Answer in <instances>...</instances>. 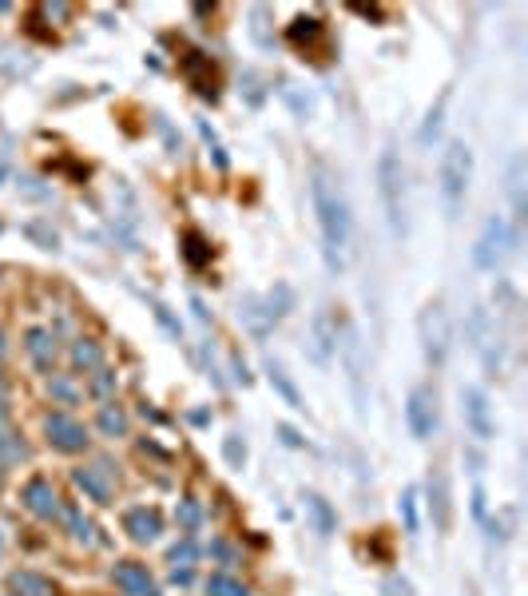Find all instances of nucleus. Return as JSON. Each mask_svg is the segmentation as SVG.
Wrapping results in <instances>:
<instances>
[{
	"mask_svg": "<svg viewBox=\"0 0 528 596\" xmlns=\"http://www.w3.org/2000/svg\"><path fill=\"white\" fill-rule=\"evenodd\" d=\"M72 485H76L88 501H96V505H111V501H116V470H111L108 462L72 470Z\"/></svg>",
	"mask_w": 528,
	"mask_h": 596,
	"instance_id": "8",
	"label": "nucleus"
},
{
	"mask_svg": "<svg viewBox=\"0 0 528 596\" xmlns=\"http://www.w3.org/2000/svg\"><path fill=\"white\" fill-rule=\"evenodd\" d=\"M195 561H199V545H195L191 537H183L179 545H171V553H167V565L171 568H191Z\"/></svg>",
	"mask_w": 528,
	"mask_h": 596,
	"instance_id": "32",
	"label": "nucleus"
},
{
	"mask_svg": "<svg viewBox=\"0 0 528 596\" xmlns=\"http://www.w3.org/2000/svg\"><path fill=\"white\" fill-rule=\"evenodd\" d=\"M524 171H528V163H524V155H513V163H508V199H513V219L521 223L524 219V211H528V203H524Z\"/></svg>",
	"mask_w": 528,
	"mask_h": 596,
	"instance_id": "24",
	"label": "nucleus"
},
{
	"mask_svg": "<svg viewBox=\"0 0 528 596\" xmlns=\"http://www.w3.org/2000/svg\"><path fill=\"white\" fill-rule=\"evenodd\" d=\"M151 310H155V323H160V326L167 330V334H171L175 342H179V338H183V326H179V318H171V310H167L163 302H151Z\"/></svg>",
	"mask_w": 528,
	"mask_h": 596,
	"instance_id": "38",
	"label": "nucleus"
},
{
	"mask_svg": "<svg viewBox=\"0 0 528 596\" xmlns=\"http://www.w3.org/2000/svg\"><path fill=\"white\" fill-rule=\"evenodd\" d=\"M175 517H179V529H183V533H195V529L203 525V509H199V501H195V497H183V501H179V509H175Z\"/></svg>",
	"mask_w": 528,
	"mask_h": 596,
	"instance_id": "34",
	"label": "nucleus"
},
{
	"mask_svg": "<svg viewBox=\"0 0 528 596\" xmlns=\"http://www.w3.org/2000/svg\"><path fill=\"white\" fill-rule=\"evenodd\" d=\"M21 505L32 513V517L40 521H60V509H64V497L56 493V485L48 481V477H28L24 489H21Z\"/></svg>",
	"mask_w": 528,
	"mask_h": 596,
	"instance_id": "9",
	"label": "nucleus"
},
{
	"mask_svg": "<svg viewBox=\"0 0 528 596\" xmlns=\"http://www.w3.org/2000/svg\"><path fill=\"white\" fill-rule=\"evenodd\" d=\"M263 302H266V310H271V318L278 323V318H286L294 310V290L286 287V282H274V290H266Z\"/></svg>",
	"mask_w": 528,
	"mask_h": 596,
	"instance_id": "29",
	"label": "nucleus"
},
{
	"mask_svg": "<svg viewBox=\"0 0 528 596\" xmlns=\"http://www.w3.org/2000/svg\"><path fill=\"white\" fill-rule=\"evenodd\" d=\"M183 259H187L191 267H207V263H211V246H207V238H203L199 231L183 235Z\"/></svg>",
	"mask_w": 528,
	"mask_h": 596,
	"instance_id": "30",
	"label": "nucleus"
},
{
	"mask_svg": "<svg viewBox=\"0 0 528 596\" xmlns=\"http://www.w3.org/2000/svg\"><path fill=\"white\" fill-rule=\"evenodd\" d=\"M306 513H310L314 529H318V537H333L338 533V513L330 509V501L322 497V493H306Z\"/></svg>",
	"mask_w": 528,
	"mask_h": 596,
	"instance_id": "22",
	"label": "nucleus"
},
{
	"mask_svg": "<svg viewBox=\"0 0 528 596\" xmlns=\"http://www.w3.org/2000/svg\"><path fill=\"white\" fill-rule=\"evenodd\" d=\"M203 589H207V596H250L247 584L238 581V576H230V573H211Z\"/></svg>",
	"mask_w": 528,
	"mask_h": 596,
	"instance_id": "28",
	"label": "nucleus"
},
{
	"mask_svg": "<svg viewBox=\"0 0 528 596\" xmlns=\"http://www.w3.org/2000/svg\"><path fill=\"white\" fill-rule=\"evenodd\" d=\"M0 457H4V462H24L28 457V445L16 437V429L8 426L4 414H0Z\"/></svg>",
	"mask_w": 528,
	"mask_h": 596,
	"instance_id": "27",
	"label": "nucleus"
},
{
	"mask_svg": "<svg viewBox=\"0 0 528 596\" xmlns=\"http://www.w3.org/2000/svg\"><path fill=\"white\" fill-rule=\"evenodd\" d=\"M333 350H338V326H333L330 310L318 307V310H314V318H310V354H314V362H318V366H326L333 358Z\"/></svg>",
	"mask_w": 528,
	"mask_h": 596,
	"instance_id": "15",
	"label": "nucleus"
},
{
	"mask_svg": "<svg viewBox=\"0 0 528 596\" xmlns=\"http://www.w3.org/2000/svg\"><path fill=\"white\" fill-rule=\"evenodd\" d=\"M469 183H472V148L465 140H449L437 168V191H441V207L449 223H457L461 211H465Z\"/></svg>",
	"mask_w": 528,
	"mask_h": 596,
	"instance_id": "2",
	"label": "nucleus"
},
{
	"mask_svg": "<svg viewBox=\"0 0 528 596\" xmlns=\"http://www.w3.org/2000/svg\"><path fill=\"white\" fill-rule=\"evenodd\" d=\"M8 589L16 596H60L56 581H48L44 573H32V568H21V573L8 576Z\"/></svg>",
	"mask_w": 528,
	"mask_h": 596,
	"instance_id": "19",
	"label": "nucleus"
},
{
	"mask_svg": "<svg viewBox=\"0 0 528 596\" xmlns=\"http://www.w3.org/2000/svg\"><path fill=\"white\" fill-rule=\"evenodd\" d=\"M377 195H382L385 207V223L394 238L410 235V207H405V163L397 155L394 143H385L382 155H377Z\"/></svg>",
	"mask_w": 528,
	"mask_h": 596,
	"instance_id": "3",
	"label": "nucleus"
},
{
	"mask_svg": "<svg viewBox=\"0 0 528 596\" xmlns=\"http://www.w3.org/2000/svg\"><path fill=\"white\" fill-rule=\"evenodd\" d=\"M397 509H402V517H405V533L417 537V529H421V521H417V489H405Z\"/></svg>",
	"mask_w": 528,
	"mask_h": 596,
	"instance_id": "36",
	"label": "nucleus"
},
{
	"mask_svg": "<svg viewBox=\"0 0 528 596\" xmlns=\"http://www.w3.org/2000/svg\"><path fill=\"white\" fill-rule=\"evenodd\" d=\"M314 215H318V231H322V259H326L330 274L346 271V246H350V207L342 195L338 179L326 168H314Z\"/></svg>",
	"mask_w": 528,
	"mask_h": 596,
	"instance_id": "1",
	"label": "nucleus"
},
{
	"mask_svg": "<svg viewBox=\"0 0 528 596\" xmlns=\"http://www.w3.org/2000/svg\"><path fill=\"white\" fill-rule=\"evenodd\" d=\"M24 350L28 358H32V366L36 370H44V374H56V334L52 330H44V326H32L24 334Z\"/></svg>",
	"mask_w": 528,
	"mask_h": 596,
	"instance_id": "17",
	"label": "nucleus"
},
{
	"mask_svg": "<svg viewBox=\"0 0 528 596\" xmlns=\"http://www.w3.org/2000/svg\"><path fill=\"white\" fill-rule=\"evenodd\" d=\"M461 418H465L469 434L477 442H489L493 437V410H489V393L480 386H461Z\"/></svg>",
	"mask_w": 528,
	"mask_h": 596,
	"instance_id": "10",
	"label": "nucleus"
},
{
	"mask_svg": "<svg viewBox=\"0 0 528 596\" xmlns=\"http://www.w3.org/2000/svg\"><path fill=\"white\" fill-rule=\"evenodd\" d=\"M171 581L175 584H191V568H171Z\"/></svg>",
	"mask_w": 528,
	"mask_h": 596,
	"instance_id": "43",
	"label": "nucleus"
},
{
	"mask_svg": "<svg viewBox=\"0 0 528 596\" xmlns=\"http://www.w3.org/2000/svg\"><path fill=\"white\" fill-rule=\"evenodd\" d=\"M342 342H338V350H342V362H346V382H350V393H354V410H358V418H366V362H361V338H358V330L350 326V323H342Z\"/></svg>",
	"mask_w": 528,
	"mask_h": 596,
	"instance_id": "6",
	"label": "nucleus"
},
{
	"mask_svg": "<svg viewBox=\"0 0 528 596\" xmlns=\"http://www.w3.org/2000/svg\"><path fill=\"white\" fill-rule=\"evenodd\" d=\"M60 521H64V529H68L76 540H83V545H96V525H91V521L83 517L76 505H64L60 509Z\"/></svg>",
	"mask_w": 528,
	"mask_h": 596,
	"instance_id": "25",
	"label": "nucleus"
},
{
	"mask_svg": "<svg viewBox=\"0 0 528 596\" xmlns=\"http://www.w3.org/2000/svg\"><path fill=\"white\" fill-rule=\"evenodd\" d=\"M48 393L60 406H76L80 402V386L68 378V374H48Z\"/></svg>",
	"mask_w": 528,
	"mask_h": 596,
	"instance_id": "31",
	"label": "nucleus"
},
{
	"mask_svg": "<svg viewBox=\"0 0 528 596\" xmlns=\"http://www.w3.org/2000/svg\"><path fill=\"white\" fill-rule=\"evenodd\" d=\"M24 231H28V238H36V243L44 246V251H56V246H60V235H56V231H48V227H44V223H28Z\"/></svg>",
	"mask_w": 528,
	"mask_h": 596,
	"instance_id": "39",
	"label": "nucleus"
},
{
	"mask_svg": "<svg viewBox=\"0 0 528 596\" xmlns=\"http://www.w3.org/2000/svg\"><path fill=\"white\" fill-rule=\"evenodd\" d=\"M8 410V382H4V374H0V414Z\"/></svg>",
	"mask_w": 528,
	"mask_h": 596,
	"instance_id": "45",
	"label": "nucleus"
},
{
	"mask_svg": "<svg viewBox=\"0 0 528 596\" xmlns=\"http://www.w3.org/2000/svg\"><path fill=\"white\" fill-rule=\"evenodd\" d=\"M417 342H421V354L433 370L445 366V358H449V315H445L441 298H429L417 310Z\"/></svg>",
	"mask_w": 528,
	"mask_h": 596,
	"instance_id": "4",
	"label": "nucleus"
},
{
	"mask_svg": "<svg viewBox=\"0 0 528 596\" xmlns=\"http://www.w3.org/2000/svg\"><path fill=\"white\" fill-rule=\"evenodd\" d=\"M425 497H429V517L437 533H449L453 529V497H449V477H445L441 465L429 470V481H425Z\"/></svg>",
	"mask_w": 528,
	"mask_h": 596,
	"instance_id": "12",
	"label": "nucleus"
},
{
	"mask_svg": "<svg viewBox=\"0 0 528 596\" xmlns=\"http://www.w3.org/2000/svg\"><path fill=\"white\" fill-rule=\"evenodd\" d=\"M191 310H195V318H199V323H207V307H203V298H191Z\"/></svg>",
	"mask_w": 528,
	"mask_h": 596,
	"instance_id": "44",
	"label": "nucleus"
},
{
	"mask_svg": "<svg viewBox=\"0 0 528 596\" xmlns=\"http://www.w3.org/2000/svg\"><path fill=\"white\" fill-rule=\"evenodd\" d=\"M465 596H477V592H472V589H465Z\"/></svg>",
	"mask_w": 528,
	"mask_h": 596,
	"instance_id": "49",
	"label": "nucleus"
},
{
	"mask_svg": "<svg viewBox=\"0 0 528 596\" xmlns=\"http://www.w3.org/2000/svg\"><path fill=\"white\" fill-rule=\"evenodd\" d=\"M111 581H116V589L124 596H163L160 581H155V576L147 573V565H139V561H119L111 568Z\"/></svg>",
	"mask_w": 528,
	"mask_h": 596,
	"instance_id": "13",
	"label": "nucleus"
},
{
	"mask_svg": "<svg viewBox=\"0 0 528 596\" xmlns=\"http://www.w3.org/2000/svg\"><path fill=\"white\" fill-rule=\"evenodd\" d=\"M238 323H243L255 338H266L274 330V318H271V310H266V302L258 298V295H247L243 302H238Z\"/></svg>",
	"mask_w": 528,
	"mask_h": 596,
	"instance_id": "18",
	"label": "nucleus"
},
{
	"mask_svg": "<svg viewBox=\"0 0 528 596\" xmlns=\"http://www.w3.org/2000/svg\"><path fill=\"white\" fill-rule=\"evenodd\" d=\"M508 246V231H505V219L500 215H489L485 227H480L477 235V246H472V263H477L480 271H497L500 255H505Z\"/></svg>",
	"mask_w": 528,
	"mask_h": 596,
	"instance_id": "11",
	"label": "nucleus"
},
{
	"mask_svg": "<svg viewBox=\"0 0 528 596\" xmlns=\"http://www.w3.org/2000/svg\"><path fill=\"white\" fill-rule=\"evenodd\" d=\"M8 354V338H4V330H0V358Z\"/></svg>",
	"mask_w": 528,
	"mask_h": 596,
	"instance_id": "47",
	"label": "nucleus"
},
{
	"mask_svg": "<svg viewBox=\"0 0 528 596\" xmlns=\"http://www.w3.org/2000/svg\"><path fill=\"white\" fill-rule=\"evenodd\" d=\"M0 553H4V537H0Z\"/></svg>",
	"mask_w": 528,
	"mask_h": 596,
	"instance_id": "48",
	"label": "nucleus"
},
{
	"mask_svg": "<svg viewBox=\"0 0 528 596\" xmlns=\"http://www.w3.org/2000/svg\"><path fill=\"white\" fill-rule=\"evenodd\" d=\"M318 32H322V21H314V16H299V21L290 24V32H286V40L302 48V44H310Z\"/></svg>",
	"mask_w": 528,
	"mask_h": 596,
	"instance_id": "33",
	"label": "nucleus"
},
{
	"mask_svg": "<svg viewBox=\"0 0 528 596\" xmlns=\"http://www.w3.org/2000/svg\"><path fill=\"white\" fill-rule=\"evenodd\" d=\"M111 393H116V374L100 366V370H96V378H91V398L111 402Z\"/></svg>",
	"mask_w": 528,
	"mask_h": 596,
	"instance_id": "37",
	"label": "nucleus"
},
{
	"mask_svg": "<svg viewBox=\"0 0 528 596\" xmlns=\"http://www.w3.org/2000/svg\"><path fill=\"white\" fill-rule=\"evenodd\" d=\"M445 108H449V88L437 96V104L425 112V124H421V148H429L433 140L441 135V124H445Z\"/></svg>",
	"mask_w": 528,
	"mask_h": 596,
	"instance_id": "26",
	"label": "nucleus"
},
{
	"mask_svg": "<svg viewBox=\"0 0 528 596\" xmlns=\"http://www.w3.org/2000/svg\"><path fill=\"white\" fill-rule=\"evenodd\" d=\"M44 437H48V445L56 449V453H68V457L88 453V445H91L88 426H83L80 418L64 414V410H56V414L44 418Z\"/></svg>",
	"mask_w": 528,
	"mask_h": 596,
	"instance_id": "5",
	"label": "nucleus"
},
{
	"mask_svg": "<svg viewBox=\"0 0 528 596\" xmlns=\"http://www.w3.org/2000/svg\"><path fill=\"white\" fill-rule=\"evenodd\" d=\"M68 358H72V366H76L80 374H96L100 366H104V346H100L96 338H76Z\"/></svg>",
	"mask_w": 528,
	"mask_h": 596,
	"instance_id": "23",
	"label": "nucleus"
},
{
	"mask_svg": "<svg viewBox=\"0 0 528 596\" xmlns=\"http://www.w3.org/2000/svg\"><path fill=\"white\" fill-rule=\"evenodd\" d=\"M222 457H227L230 470H243V465H247V445H243V437H238V434L222 437Z\"/></svg>",
	"mask_w": 528,
	"mask_h": 596,
	"instance_id": "35",
	"label": "nucleus"
},
{
	"mask_svg": "<svg viewBox=\"0 0 528 596\" xmlns=\"http://www.w3.org/2000/svg\"><path fill=\"white\" fill-rule=\"evenodd\" d=\"M96 429H100L104 437H111V442H116V437H127V429H132V418H127V410L119 406L116 398H111V402H104V406H100Z\"/></svg>",
	"mask_w": 528,
	"mask_h": 596,
	"instance_id": "20",
	"label": "nucleus"
},
{
	"mask_svg": "<svg viewBox=\"0 0 528 596\" xmlns=\"http://www.w3.org/2000/svg\"><path fill=\"white\" fill-rule=\"evenodd\" d=\"M472 517H477L480 525H485V521H489V509H485V489H480V485H477V489H472Z\"/></svg>",
	"mask_w": 528,
	"mask_h": 596,
	"instance_id": "41",
	"label": "nucleus"
},
{
	"mask_svg": "<svg viewBox=\"0 0 528 596\" xmlns=\"http://www.w3.org/2000/svg\"><path fill=\"white\" fill-rule=\"evenodd\" d=\"M263 370H266V378H271V386L278 390V398H282V402H286V406H290V410H299V414H302V410H306V402H302L299 386H294V382H290V374H286L282 366L274 362V358H266V362H263Z\"/></svg>",
	"mask_w": 528,
	"mask_h": 596,
	"instance_id": "21",
	"label": "nucleus"
},
{
	"mask_svg": "<svg viewBox=\"0 0 528 596\" xmlns=\"http://www.w3.org/2000/svg\"><path fill=\"white\" fill-rule=\"evenodd\" d=\"M405 426L417 442H429L437 434V393L429 386H413L410 402H405Z\"/></svg>",
	"mask_w": 528,
	"mask_h": 596,
	"instance_id": "7",
	"label": "nucleus"
},
{
	"mask_svg": "<svg viewBox=\"0 0 528 596\" xmlns=\"http://www.w3.org/2000/svg\"><path fill=\"white\" fill-rule=\"evenodd\" d=\"M235 374H238V382H243V386H250V374H247V366L238 362V358H235Z\"/></svg>",
	"mask_w": 528,
	"mask_h": 596,
	"instance_id": "46",
	"label": "nucleus"
},
{
	"mask_svg": "<svg viewBox=\"0 0 528 596\" xmlns=\"http://www.w3.org/2000/svg\"><path fill=\"white\" fill-rule=\"evenodd\" d=\"M382 592H385V596H410V584L397 581V576H389V581L382 584Z\"/></svg>",
	"mask_w": 528,
	"mask_h": 596,
	"instance_id": "42",
	"label": "nucleus"
},
{
	"mask_svg": "<svg viewBox=\"0 0 528 596\" xmlns=\"http://www.w3.org/2000/svg\"><path fill=\"white\" fill-rule=\"evenodd\" d=\"M278 437H282V442L290 445V449H310V445H306V437H302V434H299V429H294V426H286V421H282V426H278Z\"/></svg>",
	"mask_w": 528,
	"mask_h": 596,
	"instance_id": "40",
	"label": "nucleus"
},
{
	"mask_svg": "<svg viewBox=\"0 0 528 596\" xmlns=\"http://www.w3.org/2000/svg\"><path fill=\"white\" fill-rule=\"evenodd\" d=\"M183 76L191 80V88L199 91V96L215 99L219 96V72L211 56H203V52H191V56H183Z\"/></svg>",
	"mask_w": 528,
	"mask_h": 596,
	"instance_id": "16",
	"label": "nucleus"
},
{
	"mask_svg": "<svg viewBox=\"0 0 528 596\" xmlns=\"http://www.w3.org/2000/svg\"><path fill=\"white\" fill-rule=\"evenodd\" d=\"M124 533L135 540V545H155L163 533V513L151 505H135L124 513Z\"/></svg>",
	"mask_w": 528,
	"mask_h": 596,
	"instance_id": "14",
	"label": "nucleus"
}]
</instances>
